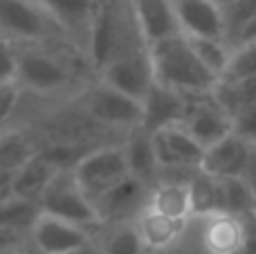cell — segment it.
Returning a JSON list of instances; mask_svg holds the SVG:
<instances>
[{"label": "cell", "instance_id": "cell-1", "mask_svg": "<svg viewBox=\"0 0 256 254\" xmlns=\"http://www.w3.org/2000/svg\"><path fill=\"white\" fill-rule=\"evenodd\" d=\"M155 81L171 90H178L184 97L214 92L218 76L200 61L191 40L184 34L168 36L164 40L148 45Z\"/></svg>", "mask_w": 256, "mask_h": 254}, {"label": "cell", "instance_id": "cell-2", "mask_svg": "<svg viewBox=\"0 0 256 254\" xmlns=\"http://www.w3.org/2000/svg\"><path fill=\"white\" fill-rule=\"evenodd\" d=\"M140 40H142V36L137 32L130 4H128V14L120 12L117 7H110V4H99L97 16H94L92 27H90V36H88L84 54L92 63L94 70L99 72L117 54H122L124 50L140 43Z\"/></svg>", "mask_w": 256, "mask_h": 254}, {"label": "cell", "instance_id": "cell-3", "mask_svg": "<svg viewBox=\"0 0 256 254\" xmlns=\"http://www.w3.org/2000/svg\"><path fill=\"white\" fill-rule=\"evenodd\" d=\"M72 81L70 66L45 43L18 45V86L34 94H52Z\"/></svg>", "mask_w": 256, "mask_h": 254}, {"label": "cell", "instance_id": "cell-4", "mask_svg": "<svg viewBox=\"0 0 256 254\" xmlns=\"http://www.w3.org/2000/svg\"><path fill=\"white\" fill-rule=\"evenodd\" d=\"M84 112L102 128L130 133L132 128L142 126L144 106L137 97L122 92L99 79L84 92Z\"/></svg>", "mask_w": 256, "mask_h": 254}, {"label": "cell", "instance_id": "cell-5", "mask_svg": "<svg viewBox=\"0 0 256 254\" xmlns=\"http://www.w3.org/2000/svg\"><path fill=\"white\" fill-rule=\"evenodd\" d=\"M40 210L43 214H52L58 218L72 220V223L86 225L94 232L99 228L97 210L88 194L84 192L81 182L76 180L74 169H56V174L52 176L40 196Z\"/></svg>", "mask_w": 256, "mask_h": 254}, {"label": "cell", "instance_id": "cell-6", "mask_svg": "<svg viewBox=\"0 0 256 254\" xmlns=\"http://www.w3.org/2000/svg\"><path fill=\"white\" fill-rule=\"evenodd\" d=\"M74 176L94 205L99 196H104L108 189H112L117 182L130 176L124 144H97V146H92L74 164Z\"/></svg>", "mask_w": 256, "mask_h": 254}, {"label": "cell", "instance_id": "cell-7", "mask_svg": "<svg viewBox=\"0 0 256 254\" xmlns=\"http://www.w3.org/2000/svg\"><path fill=\"white\" fill-rule=\"evenodd\" d=\"M61 34L40 0H0V36L16 45L45 43Z\"/></svg>", "mask_w": 256, "mask_h": 254}, {"label": "cell", "instance_id": "cell-8", "mask_svg": "<svg viewBox=\"0 0 256 254\" xmlns=\"http://www.w3.org/2000/svg\"><path fill=\"white\" fill-rule=\"evenodd\" d=\"M99 79L106 81L112 88L144 102L148 90L155 86V72L153 63H150L148 45L144 40H140V43L124 50L122 54H117L108 66H104L99 70Z\"/></svg>", "mask_w": 256, "mask_h": 254}, {"label": "cell", "instance_id": "cell-9", "mask_svg": "<svg viewBox=\"0 0 256 254\" xmlns=\"http://www.w3.org/2000/svg\"><path fill=\"white\" fill-rule=\"evenodd\" d=\"M153 135V148L158 156V164L162 171H196L202 164L204 146L194 138L184 124H173L166 128L155 130Z\"/></svg>", "mask_w": 256, "mask_h": 254}, {"label": "cell", "instance_id": "cell-10", "mask_svg": "<svg viewBox=\"0 0 256 254\" xmlns=\"http://www.w3.org/2000/svg\"><path fill=\"white\" fill-rule=\"evenodd\" d=\"M182 124L207 148L234 130V117L218 102L216 94L204 92V94H191V97H186V110H184Z\"/></svg>", "mask_w": 256, "mask_h": 254}, {"label": "cell", "instance_id": "cell-11", "mask_svg": "<svg viewBox=\"0 0 256 254\" xmlns=\"http://www.w3.org/2000/svg\"><path fill=\"white\" fill-rule=\"evenodd\" d=\"M150 184L144 180L128 176L122 182H117L112 189H108L104 196L94 200L99 225H112V223H126L135 220L140 212L148 205Z\"/></svg>", "mask_w": 256, "mask_h": 254}, {"label": "cell", "instance_id": "cell-12", "mask_svg": "<svg viewBox=\"0 0 256 254\" xmlns=\"http://www.w3.org/2000/svg\"><path fill=\"white\" fill-rule=\"evenodd\" d=\"M27 238L45 254H70L94 241V230L40 212Z\"/></svg>", "mask_w": 256, "mask_h": 254}, {"label": "cell", "instance_id": "cell-13", "mask_svg": "<svg viewBox=\"0 0 256 254\" xmlns=\"http://www.w3.org/2000/svg\"><path fill=\"white\" fill-rule=\"evenodd\" d=\"M200 250L202 254H238L248 238L250 216L214 212L200 216Z\"/></svg>", "mask_w": 256, "mask_h": 254}, {"label": "cell", "instance_id": "cell-14", "mask_svg": "<svg viewBox=\"0 0 256 254\" xmlns=\"http://www.w3.org/2000/svg\"><path fill=\"white\" fill-rule=\"evenodd\" d=\"M178 25L191 38H225V12L216 0H173Z\"/></svg>", "mask_w": 256, "mask_h": 254}, {"label": "cell", "instance_id": "cell-15", "mask_svg": "<svg viewBox=\"0 0 256 254\" xmlns=\"http://www.w3.org/2000/svg\"><path fill=\"white\" fill-rule=\"evenodd\" d=\"M128 4H130L137 32L146 45L182 34L173 0H130Z\"/></svg>", "mask_w": 256, "mask_h": 254}, {"label": "cell", "instance_id": "cell-16", "mask_svg": "<svg viewBox=\"0 0 256 254\" xmlns=\"http://www.w3.org/2000/svg\"><path fill=\"white\" fill-rule=\"evenodd\" d=\"M40 4L52 16L61 34L86 50L90 27L99 9L97 0H40Z\"/></svg>", "mask_w": 256, "mask_h": 254}, {"label": "cell", "instance_id": "cell-17", "mask_svg": "<svg viewBox=\"0 0 256 254\" xmlns=\"http://www.w3.org/2000/svg\"><path fill=\"white\" fill-rule=\"evenodd\" d=\"M250 148H252V142L232 130L230 135H225L222 140H218L212 146L204 148L200 169L216 176V178L243 176L248 158H250Z\"/></svg>", "mask_w": 256, "mask_h": 254}, {"label": "cell", "instance_id": "cell-18", "mask_svg": "<svg viewBox=\"0 0 256 254\" xmlns=\"http://www.w3.org/2000/svg\"><path fill=\"white\" fill-rule=\"evenodd\" d=\"M142 106H144L142 128H146L148 133H155V130L180 124L184 120L186 97L182 92H178V90H171L155 81V86L148 90Z\"/></svg>", "mask_w": 256, "mask_h": 254}, {"label": "cell", "instance_id": "cell-19", "mask_svg": "<svg viewBox=\"0 0 256 254\" xmlns=\"http://www.w3.org/2000/svg\"><path fill=\"white\" fill-rule=\"evenodd\" d=\"M135 225L142 234L146 252H168L184 238L186 228H189L186 220L171 218V216L162 214V212L153 210L148 205L140 212Z\"/></svg>", "mask_w": 256, "mask_h": 254}, {"label": "cell", "instance_id": "cell-20", "mask_svg": "<svg viewBox=\"0 0 256 254\" xmlns=\"http://www.w3.org/2000/svg\"><path fill=\"white\" fill-rule=\"evenodd\" d=\"M148 207L171 216V218L191 223L196 218L194 194H191V176L189 178H160L150 187Z\"/></svg>", "mask_w": 256, "mask_h": 254}, {"label": "cell", "instance_id": "cell-21", "mask_svg": "<svg viewBox=\"0 0 256 254\" xmlns=\"http://www.w3.org/2000/svg\"><path fill=\"white\" fill-rule=\"evenodd\" d=\"M122 144H124L130 174L153 187L160 180V174H162V169H160V164H158L155 148H153V135L146 128L137 126L130 133H126V140Z\"/></svg>", "mask_w": 256, "mask_h": 254}, {"label": "cell", "instance_id": "cell-22", "mask_svg": "<svg viewBox=\"0 0 256 254\" xmlns=\"http://www.w3.org/2000/svg\"><path fill=\"white\" fill-rule=\"evenodd\" d=\"M54 174H56V166L40 151H36L20 169H16V174H14V192H16V196L40 202V196H43L45 187L50 184Z\"/></svg>", "mask_w": 256, "mask_h": 254}, {"label": "cell", "instance_id": "cell-23", "mask_svg": "<svg viewBox=\"0 0 256 254\" xmlns=\"http://www.w3.org/2000/svg\"><path fill=\"white\" fill-rule=\"evenodd\" d=\"M97 230L99 236H94V241L99 243L104 254H148L135 220L99 225Z\"/></svg>", "mask_w": 256, "mask_h": 254}, {"label": "cell", "instance_id": "cell-24", "mask_svg": "<svg viewBox=\"0 0 256 254\" xmlns=\"http://www.w3.org/2000/svg\"><path fill=\"white\" fill-rule=\"evenodd\" d=\"M38 151V144L22 130H2L0 133V171L16 174L34 153Z\"/></svg>", "mask_w": 256, "mask_h": 254}, {"label": "cell", "instance_id": "cell-25", "mask_svg": "<svg viewBox=\"0 0 256 254\" xmlns=\"http://www.w3.org/2000/svg\"><path fill=\"white\" fill-rule=\"evenodd\" d=\"M40 202L30 200L14 194L12 198H7L4 202H0V225L12 228L16 232H22L30 236L32 228H34L36 218L40 216Z\"/></svg>", "mask_w": 256, "mask_h": 254}, {"label": "cell", "instance_id": "cell-26", "mask_svg": "<svg viewBox=\"0 0 256 254\" xmlns=\"http://www.w3.org/2000/svg\"><path fill=\"white\" fill-rule=\"evenodd\" d=\"M220 180V212L236 216H252L254 210V189L243 176Z\"/></svg>", "mask_w": 256, "mask_h": 254}, {"label": "cell", "instance_id": "cell-27", "mask_svg": "<svg viewBox=\"0 0 256 254\" xmlns=\"http://www.w3.org/2000/svg\"><path fill=\"white\" fill-rule=\"evenodd\" d=\"M216 99L234 115L236 110L256 102V76H243V79H222L214 90Z\"/></svg>", "mask_w": 256, "mask_h": 254}, {"label": "cell", "instance_id": "cell-28", "mask_svg": "<svg viewBox=\"0 0 256 254\" xmlns=\"http://www.w3.org/2000/svg\"><path fill=\"white\" fill-rule=\"evenodd\" d=\"M186 38L191 40V45H194L196 54L200 56V61H202L218 79H222L227 68H230L234 48H232L225 38H191V36H186Z\"/></svg>", "mask_w": 256, "mask_h": 254}, {"label": "cell", "instance_id": "cell-29", "mask_svg": "<svg viewBox=\"0 0 256 254\" xmlns=\"http://www.w3.org/2000/svg\"><path fill=\"white\" fill-rule=\"evenodd\" d=\"M225 12V32L227 43L234 48L238 34L250 25V20L256 16V0H234L222 7Z\"/></svg>", "mask_w": 256, "mask_h": 254}, {"label": "cell", "instance_id": "cell-30", "mask_svg": "<svg viewBox=\"0 0 256 254\" xmlns=\"http://www.w3.org/2000/svg\"><path fill=\"white\" fill-rule=\"evenodd\" d=\"M243 76H256V38L236 45L222 79H243Z\"/></svg>", "mask_w": 256, "mask_h": 254}, {"label": "cell", "instance_id": "cell-31", "mask_svg": "<svg viewBox=\"0 0 256 254\" xmlns=\"http://www.w3.org/2000/svg\"><path fill=\"white\" fill-rule=\"evenodd\" d=\"M18 84V45L0 36V86Z\"/></svg>", "mask_w": 256, "mask_h": 254}, {"label": "cell", "instance_id": "cell-32", "mask_svg": "<svg viewBox=\"0 0 256 254\" xmlns=\"http://www.w3.org/2000/svg\"><path fill=\"white\" fill-rule=\"evenodd\" d=\"M232 117H234V133L250 142H256V102L236 110Z\"/></svg>", "mask_w": 256, "mask_h": 254}, {"label": "cell", "instance_id": "cell-33", "mask_svg": "<svg viewBox=\"0 0 256 254\" xmlns=\"http://www.w3.org/2000/svg\"><path fill=\"white\" fill-rule=\"evenodd\" d=\"M18 97H20V86H0V133L4 130V126L9 124L12 115L18 108Z\"/></svg>", "mask_w": 256, "mask_h": 254}, {"label": "cell", "instance_id": "cell-34", "mask_svg": "<svg viewBox=\"0 0 256 254\" xmlns=\"http://www.w3.org/2000/svg\"><path fill=\"white\" fill-rule=\"evenodd\" d=\"M25 241H27V234L16 232V230H12V228L0 225V252L18 250V248H20Z\"/></svg>", "mask_w": 256, "mask_h": 254}, {"label": "cell", "instance_id": "cell-35", "mask_svg": "<svg viewBox=\"0 0 256 254\" xmlns=\"http://www.w3.org/2000/svg\"><path fill=\"white\" fill-rule=\"evenodd\" d=\"M243 178L252 184V189L256 192V142H252V148H250V158H248V164H245Z\"/></svg>", "mask_w": 256, "mask_h": 254}, {"label": "cell", "instance_id": "cell-36", "mask_svg": "<svg viewBox=\"0 0 256 254\" xmlns=\"http://www.w3.org/2000/svg\"><path fill=\"white\" fill-rule=\"evenodd\" d=\"M14 174L9 171H0V202H4L7 198L14 196Z\"/></svg>", "mask_w": 256, "mask_h": 254}, {"label": "cell", "instance_id": "cell-37", "mask_svg": "<svg viewBox=\"0 0 256 254\" xmlns=\"http://www.w3.org/2000/svg\"><path fill=\"white\" fill-rule=\"evenodd\" d=\"M238 254H256V218L250 216V230H248V238H245L243 248Z\"/></svg>", "mask_w": 256, "mask_h": 254}, {"label": "cell", "instance_id": "cell-38", "mask_svg": "<svg viewBox=\"0 0 256 254\" xmlns=\"http://www.w3.org/2000/svg\"><path fill=\"white\" fill-rule=\"evenodd\" d=\"M254 38H256V16L252 18V20H250V25L238 34V38H236L234 48H236V45H240V43H248V40H254Z\"/></svg>", "mask_w": 256, "mask_h": 254}, {"label": "cell", "instance_id": "cell-39", "mask_svg": "<svg viewBox=\"0 0 256 254\" xmlns=\"http://www.w3.org/2000/svg\"><path fill=\"white\" fill-rule=\"evenodd\" d=\"M70 254H104V250L99 248L97 241H90V243H86L84 248H79V250H74V252H70Z\"/></svg>", "mask_w": 256, "mask_h": 254}, {"label": "cell", "instance_id": "cell-40", "mask_svg": "<svg viewBox=\"0 0 256 254\" xmlns=\"http://www.w3.org/2000/svg\"><path fill=\"white\" fill-rule=\"evenodd\" d=\"M18 254H45V252H40V250H38V248H36V246H34V243H32V241H30V238H27V241H25V243H22V246H20V248H18Z\"/></svg>", "mask_w": 256, "mask_h": 254}, {"label": "cell", "instance_id": "cell-41", "mask_svg": "<svg viewBox=\"0 0 256 254\" xmlns=\"http://www.w3.org/2000/svg\"><path fill=\"white\" fill-rule=\"evenodd\" d=\"M218 4H220V7H225V4H230V2H234V0H216Z\"/></svg>", "mask_w": 256, "mask_h": 254}, {"label": "cell", "instance_id": "cell-42", "mask_svg": "<svg viewBox=\"0 0 256 254\" xmlns=\"http://www.w3.org/2000/svg\"><path fill=\"white\" fill-rule=\"evenodd\" d=\"M252 216L256 218V192H254V210H252Z\"/></svg>", "mask_w": 256, "mask_h": 254}, {"label": "cell", "instance_id": "cell-43", "mask_svg": "<svg viewBox=\"0 0 256 254\" xmlns=\"http://www.w3.org/2000/svg\"><path fill=\"white\" fill-rule=\"evenodd\" d=\"M0 254H18V250H12V252H0Z\"/></svg>", "mask_w": 256, "mask_h": 254}]
</instances>
